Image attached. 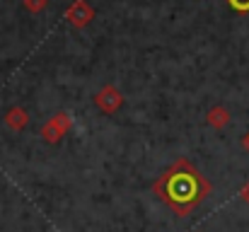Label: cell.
Segmentation results:
<instances>
[{
    "label": "cell",
    "instance_id": "2",
    "mask_svg": "<svg viewBox=\"0 0 249 232\" xmlns=\"http://www.w3.org/2000/svg\"><path fill=\"white\" fill-rule=\"evenodd\" d=\"M235 10H240V12H249V0H228Z\"/></svg>",
    "mask_w": 249,
    "mask_h": 232
},
{
    "label": "cell",
    "instance_id": "1",
    "mask_svg": "<svg viewBox=\"0 0 249 232\" xmlns=\"http://www.w3.org/2000/svg\"><path fill=\"white\" fill-rule=\"evenodd\" d=\"M158 191H160V196L165 198L179 215H186L203 198L206 186L201 184V179L194 172L177 169V172H169L165 179L160 181Z\"/></svg>",
    "mask_w": 249,
    "mask_h": 232
}]
</instances>
